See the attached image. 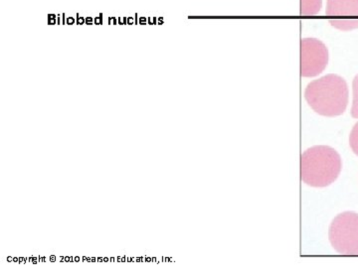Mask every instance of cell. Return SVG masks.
I'll list each match as a JSON object with an SVG mask.
<instances>
[{
    "label": "cell",
    "instance_id": "8992f818",
    "mask_svg": "<svg viewBox=\"0 0 358 268\" xmlns=\"http://www.w3.org/2000/svg\"><path fill=\"white\" fill-rule=\"evenodd\" d=\"M322 6V0H301V14L303 16L317 15Z\"/></svg>",
    "mask_w": 358,
    "mask_h": 268
},
{
    "label": "cell",
    "instance_id": "30bf717a",
    "mask_svg": "<svg viewBox=\"0 0 358 268\" xmlns=\"http://www.w3.org/2000/svg\"><path fill=\"white\" fill-rule=\"evenodd\" d=\"M138 23L141 25L148 24V18H145V16H143V17H141L140 20H138Z\"/></svg>",
    "mask_w": 358,
    "mask_h": 268
},
{
    "label": "cell",
    "instance_id": "2e32d148",
    "mask_svg": "<svg viewBox=\"0 0 358 268\" xmlns=\"http://www.w3.org/2000/svg\"><path fill=\"white\" fill-rule=\"evenodd\" d=\"M48 23L50 25L56 24V20H48Z\"/></svg>",
    "mask_w": 358,
    "mask_h": 268
},
{
    "label": "cell",
    "instance_id": "d4e9b609",
    "mask_svg": "<svg viewBox=\"0 0 358 268\" xmlns=\"http://www.w3.org/2000/svg\"><path fill=\"white\" fill-rule=\"evenodd\" d=\"M113 17L109 18V24H112Z\"/></svg>",
    "mask_w": 358,
    "mask_h": 268
},
{
    "label": "cell",
    "instance_id": "d6986e66",
    "mask_svg": "<svg viewBox=\"0 0 358 268\" xmlns=\"http://www.w3.org/2000/svg\"><path fill=\"white\" fill-rule=\"evenodd\" d=\"M122 23H124V25L128 24V18H127V17L122 18Z\"/></svg>",
    "mask_w": 358,
    "mask_h": 268
},
{
    "label": "cell",
    "instance_id": "6da1fadb",
    "mask_svg": "<svg viewBox=\"0 0 358 268\" xmlns=\"http://www.w3.org/2000/svg\"><path fill=\"white\" fill-rule=\"evenodd\" d=\"M348 84L343 77L329 74L308 84L305 98L308 105L324 117H338L345 112L348 105Z\"/></svg>",
    "mask_w": 358,
    "mask_h": 268
},
{
    "label": "cell",
    "instance_id": "7c38bea8",
    "mask_svg": "<svg viewBox=\"0 0 358 268\" xmlns=\"http://www.w3.org/2000/svg\"><path fill=\"white\" fill-rule=\"evenodd\" d=\"M75 18L74 17H68L67 18V24L68 25H72V24H74L75 23Z\"/></svg>",
    "mask_w": 358,
    "mask_h": 268
},
{
    "label": "cell",
    "instance_id": "ac0fdd59",
    "mask_svg": "<svg viewBox=\"0 0 358 268\" xmlns=\"http://www.w3.org/2000/svg\"><path fill=\"white\" fill-rule=\"evenodd\" d=\"M61 16H62V23H63V24H65V23H67V21H66L65 13L62 14V15H61Z\"/></svg>",
    "mask_w": 358,
    "mask_h": 268
},
{
    "label": "cell",
    "instance_id": "484cf974",
    "mask_svg": "<svg viewBox=\"0 0 358 268\" xmlns=\"http://www.w3.org/2000/svg\"><path fill=\"white\" fill-rule=\"evenodd\" d=\"M60 22H61L60 17H58V24H60Z\"/></svg>",
    "mask_w": 358,
    "mask_h": 268
},
{
    "label": "cell",
    "instance_id": "52a82bcc",
    "mask_svg": "<svg viewBox=\"0 0 358 268\" xmlns=\"http://www.w3.org/2000/svg\"><path fill=\"white\" fill-rule=\"evenodd\" d=\"M353 100L352 115L355 119H358V74L355 76L352 83Z\"/></svg>",
    "mask_w": 358,
    "mask_h": 268
},
{
    "label": "cell",
    "instance_id": "5b68a950",
    "mask_svg": "<svg viewBox=\"0 0 358 268\" xmlns=\"http://www.w3.org/2000/svg\"><path fill=\"white\" fill-rule=\"evenodd\" d=\"M326 15L333 27L341 31L358 28V0H327Z\"/></svg>",
    "mask_w": 358,
    "mask_h": 268
},
{
    "label": "cell",
    "instance_id": "277c9868",
    "mask_svg": "<svg viewBox=\"0 0 358 268\" xmlns=\"http://www.w3.org/2000/svg\"><path fill=\"white\" fill-rule=\"evenodd\" d=\"M329 64V50L324 42L317 38L301 41V76H319Z\"/></svg>",
    "mask_w": 358,
    "mask_h": 268
},
{
    "label": "cell",
    "instance_id": "9c48e42d",
    "mask_svg": "<svg viewBox=\"0 0 358 268\" xmlns=\"http://www.w3.org/2000/svg\"><path fill=\"white\" fill-rule=\"evenodd\" d=\"M86 23V18L82 17V16L79 15V13L77 14V24L82 25Z\"/></svg>",
    "mask_w": 358,
    "mask_h": 268
},
{
    "label": "cell",
    "instance_id": "3957f363",
    "mask_svg": "<svg viewBox=\"0 0 358 268\" xmlns=\"http://www.w3.org/2000/svg\"><path fill=\"white\" fill-rule=\"evenodd\" d=\"M329 241L338 253L358 255V214L345 211L331 223Z\"/></svg>",
    "mask_w": 358,
    "mask_h": 268
},
{
    "label": "cell",
    "instance_id": "5bb4252c",
    "mask_svg": "<svg viewBox=\"0 0 358 268\" xmlns=\"http://www.w3.org/2000/svg\"><path fill=\"white\" fill-rule=\"evenodd\" d=\"M128 24L129 25L134 24V17H128Z\"/></svg>",
    "mask_w": 358,
    "mask_h": 268
},
{
    "label": "cell",
    "instance_id": "603a6c76",
    "mask_svg": "<svg viewBox=\"0 0 358 268\" xmlns=\"http://www.w3.org/2000/svg\"><path fill=\"white\" fill-rule=\"evenodd\" d=\"M162 22H164V20H162V17H160V18H159V25H160V24H162Z\"/></svg>",
    "mask_w": 358,
    "mask_h": 268
},
{
    "label": "cell",
    "instance_id": "8fae6325",
    "mask_svg": "<svg viewBox=\"0 0 358 268\" xmlns=\"http://www.w3.org/2000/svg\"><path fill=\"white\" fill-rule=\"evenodd\" d=\"M94 21H95L96 25H102L103 23V21L101 20L100 16H96Z\"/></svg>",
    "mask_w": 358,
    "mask_h": 268
},
{
    "label": "cell",
    "instance_id": "7a4b0ae2",
    "mask_svg": "<svg viewBox=\"0 0 358 268\" xmlns=\"http://www.w3.org/2000/svg\"><path fill=\"white\" fill-rule=\"evenodd\" d=\"M343 168L341 155L334 148L319 145L301 156V178L305 184L324 188L333 184Z\"/></svg>",
    "mask_w": 358,
    "mask_h": 268
},
{
    "label": "cell",
    "instance_id": "7402d4cb",
    "mask_svg": "<svg viewBox=\"0 0 358 268\" xmlns=\"http://www.w3.org/2000/svg\"><path fill=\"white\" fill-rule=\"evenodd\" d=\"M134 23H136V24H138V14H136V18H134Z\"/></svg>",
    "mask_w": 358,
    "mask_h": 268
},
{
    "label": "cell",
    "instance_id": "44dd1931",
    "mask_svg": "<svg viewBox=\"0 0 358 268\" xmlns=\"http://www.w3.org/2000/svg\"><path fill=\"white\" fill-rule=\"evenodd\" d=\"M113 24L117 25V20L115 17H113Z\"/></svg>",
    "mask_w": 358,
    "mask_h": 268
},
{
    "label": "cell",
    "instance_id": "ba28073f",
    "mask_svg": "<svg viewBox=\"0 0 358 268\" xmlns=\"http://www.w3.org/2000/svg\"><path fill=\"white\" fill-rule=\"evenodd\" d=\"M350 144L353 154L358 156V121L355 124L352 133H350Z\"/></svg>",
    "mask_w": 358,
    "mask_h": 268
},
{
    "label": "cell",
    "instance_id": "4fadbf2b",
    "mask_svg": "<svg viewBox=\"0 0 358 268\" xmlns=\"http://www.w3.org/2000/svg\"><path fill=\"white\" fill-rule=\"evenodd\" d=\"M93 18L92 17H87L86 18V24L88 25H93Z\"/></svg>",
    "mask_w": 358,
    "mask_h": 268
},
{
    "label": "cell",
    "instance_id": "ffe728a7",
    "mask_svg": "<svg viewBox=\"0 0 358 268\" xmlns=\"http://www.w3.org/2000/svg\"><path fill=\"white\" fill-rule=\"evenodd\" d=\"M148 24L154 25V23L152 22V18H150V17L148 18Z\"/></svg>",
    "mask_w": 358,
    "mask_h": 268
},
{
    "label": "cell",
    "instance_id": "9a60e30c",
    "mask_svg": "<svg viewBox=\"0 0 358 268\" xmlns=\"http://www.w3.org/2000/svg\"><path fill=\"white\" fill-rule=\"evenodd\" d=\"M48 20H56L55 14H49Z\"/></svg>",
    "mask_w": 358,
    "mask_h": 268
},
{
    "label": "cell",
    "instance_id": "cb8c5ba5",
    "mask_svg": "<svg viewBox=\"0 0 358 268\" xmlns=\"http://www.w3.org/2000/svg\"><path fill=\"white\" fill-rule=\"evenodd\" d=\"M157 18H154V20H152V23H154V25L157 24Z\"/></svg>",
    "mask_w": 358,
    "mask_h": 268
},
{
    "label": "cell",
    "instance_id": "e0dca14e",
    "mask_svg": "<svg viewBox=\"0 0 358 268\" xmlns=\"http://www.w3.org/2000/svg\"><path fill=\"white\" fill-rule=\"evenodd\" d=\"M117 24L124 25V23H122V18H121V17L117 18Z\"/></svg>",
    "mask_w": 358,
    "mask_h": 268
}]
</instances>
